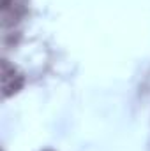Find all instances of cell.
I'll list each match as a JSON object with an SVG mask.
<instances>
[{
    "label": "cell",
    "mask_w": 150,
    "mask_h": 151,
    "mask_svg": "<svg viewBox=\"0 0 150 151\" xmlns=\"http://www.w3.org/2000/svg\"><path fill=\"white\" fill-rule=\"evenodd\" d=\"M28 12V0H2V28L16 27Z\"/></svg>",
    "instance_id": "cell-1"
},
{
    "label": "cell",
    "mask_w": 150,
    "mask_h": 151,
    "mask_svg": "<svg viewBox=\"0 0 150 151\" xmlns=\"http://www.w3.org/2000/svg\"><path fill=\"white\" fill-rule=\"evenodd\" d=\"M25 84V77L20 72L16 65H12L9 60H2V91L4 97H11L18 93Z\"/></svg>",
    "instance_id": "cell-2"
}]
</instances>
